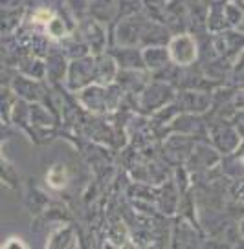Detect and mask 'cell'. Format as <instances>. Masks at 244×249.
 I'll use <instances>...</instances> for the list:
<instances>
[{"label":"cell","instance_id":"2","mask_svg":"<svg viewBox=\"0 0 244 249\" xmlns=\"http://www.w3.org/2000/svg\"><path fill=\"white\" fill-rule=\"evenodd\" d=\"M64 179H66V174H64L63 167H56V169H52V172L48 174V181L54 187H61L64 183Z\"/></svg>","mask_w":244,"mask_h":249},{"label":"cell","instance_id":"1","mask_svg":"<svg viewBox=\"0 0 244 249\" xmlns=\"http://www.w3.org/2000/svg\"><path fill=\"white\" fill-rule=\"evenodd\" d=\"M171 57L178 64H189L197 59V44L193 42L191 37L184 35V37H176V39L171 42Z\"/></svg>","mask_w":244,"mask_h":249},{"label":"cell","instance_id":"3","mask_svg":"<svg viewBox=\"0 0 244 249\" xmlns=\"http://www.w3.org/2000/svg\"><path fill=\"white\" fill-rule=\"evenodd\" d=\"M50 30H52V33H54L56 37H59V35L64 33V28H63V24H61V20H54V22L50 24Z\"/></svg>","mask_w":244,"mask_h":249}]
</instances>
